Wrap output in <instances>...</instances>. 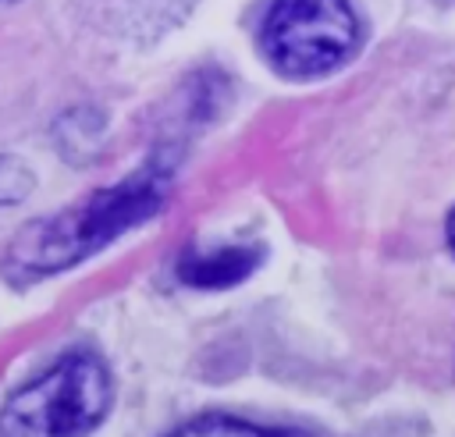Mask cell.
Masks as SVG:
<instances>
[{
    "label": "cell",
    "instance_id": "obj_3",
    "mask_svg": "<svg viewBox=\"0 0 455 437\" xmlns=\"http://www.w3.org/2000/svg\"><path fill=\"white\" fill-rule=\"evenodd\" d=\"M256 39L277 75L320 78L355 53L359 21L348 0H267Z\"/></svg>",
    "mask_w": 455,
    "mask_h": 437
},
{
    "label": "cell",
    "instance_id": "obj_8",
    "mask_svg": "<svg viewBox=\"0 0 455 437\" xmlns=\"http://www.w3.org/2000/svg\"><path fill=\"white\" fill-rule=\"evenodd\" d=\"M0 4H11V0H0Z\"/></svg>",
    "mask_w": 455,
    "mask_h": 437
},
{
    "label": "cell",
    "instance_id": "obj_5",
    "mask_svg": "<svg viewBox=\"0 0 455 437\" xmlns=\"http://www.w3.org/2000/svg\"><path fill=\"white\" fill-rule=\"evenodd\" d=\"M171 437H306V433H299V430H267V426L231 419V416H206V419H196V423L181 426Z\"/></svg>",
    "mask_w": 455,
    "mask_h": 437
},
{
    "label": "cell",
    "instance_id": "obj_7",
    "mask_svg": "<svg viewBox=\"0 0 455 437\" xmlns=\"http://www.w3.org/2000/svg\"><path fill=\"white\" fill-rule=\"evenodd\" d=\"M444 234H448V245H451V252H455V210L448 213V224H444Z\"/></svg>",
    "mask_w": 455,
    "mask_h": 437
},
{
    "label": "cell",
    "instance_id": "obj_2",
    "mask_svg": "<svg viewBox=\"0 0 455 437\" xmlns=\"http://www.w3.org/2000/svg\"><path fill=\"white\" fill-rule=\"evenodd\" d=\"M110 398V373L96 355H64L4 401L0 437H85L107 416Z\"/></svg>",
    "mask_w": 455,
    "mask_h": 437
},
{
    "label": "cell",
    "instance_id": "obj_1",
    "mask_svg": "<svg viewBox=\"0 0 455 437\" xmlns=\"http://www.w3.org/2000/svg\"><path fill=\"white\" fill-rule=\"evenodd\" d=\"M171 188V174L164 163H149L132 178H121L110 188L92 192L89 199L64 206L43 220L25 224L4 249V274L11 281H36L57 270H68L110 245L117 234L146 224L160 213Z\"/></svg>",
    "mask_w": 455,
    "mask_h": 437
},
{
    "label": "cell",
    "instance_id": "obj_6",
    "mask_svg": "<svg viewBox=\"0 0 455 437\" xmlns=\"http://www.w3.org/2000/svg\"><path fill=\"white\" fill-rule=\"evenodd\" d=\"M32 185V174L18 163V160H0V203L21 199Z\"/></svg>",
    "mask_w": 455,
    "mask_h": 437
},
{
    "label": "cell",
    "instance_id": "obj_4",
    "mask_svg": "<svg viewBox=\"0 0 455 437\" xmlns=\"http://www.w3.org/2000/svg\"><path fill=\"white\" fill-rule=\"evenodd\" d=\"M263 252L256 245H217V249H188L178 259V277L192 288H231L245 281L259 266Z\"/></svg>",
    "mask_w": 455,
    "mask_h": 437
}]
</instances>
